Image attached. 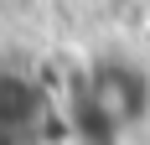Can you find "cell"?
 <instances>
[{"mask_svg": "<svg viewBox=\"0 0 150 145\" xmlns=\"http://www.w3.org/2000/svg\"><path fill=\"white\" fill-rule=\"evenodd\" d=\"M73 109H78V119H83V130L93 140L114 145L119 135H129L150 114V78H145V68H135L124 57H104L83 72Z\"/></svg>", "mask_w": 150, "mask_h": 145, "instance_id": "obj_1", "label": "cell"}, {"mask_svg": "<svg viewBox=\"0 0 150 145\" xmlns=\"http://www.w3.org/2000/svg\"><path fill=\"white\" fill-rule=\"evenodd\" d=\"M36 119H42V88L26 72L0 68V145H26Z\"/></svg>", "mask_w": 150, "mask_h": 145, "instance_id": "obj_2", "label": "cell"}]
</instances>
